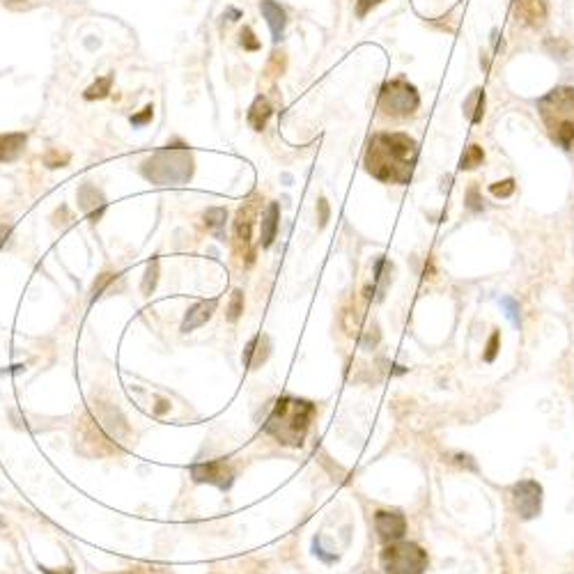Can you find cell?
<instances>
[{"label": "cell", "instance_id": "cell-1", "mask_svg": "<svg viewBox=\"0 0 574 574\" xmlns=\"http://www.w3.org/2000/svg\"><path fill=\"white\" fill-rule=\"evenodd\" d=\"M416 140L406 134H381L370 143L365 154V165L370 175L381 182H400L406 184L411 179L416 161Z\"/></svg>", "mask_w": 574, "mask_h": 574}, {"label": "cell", "instance_id": "cell-2", "mask_svg": "<svg viewBox=\"0 0 574 574\" xmlns=\"http://www.w3.org/2000/svg\"><path fill=\"white\" fill-rule=\"evenodd\" d=\"M315 416V404L301 400V397L282 395L273 402L271 411L264 421V432L282 446H301L306 432L310 428Z\"/></svg>", "mask_w": 574, "mask_h": 574}, {"label": "cell", "instance_id": "cell-3", "mask_svg": "<svg viewBox=\"0 0 574 574\" xmlns=\"http://www.w3.org/2000/svg\"><path fill=\"white\" fill-rule=\"evenodd\" d=\"M147 182L159 186H182L193 175V156L184 143H168L140 165Z\"/></svg>", "mask_w": 574, "mask_h": 574}, {"label": "cell", "instance_id": "cell-4", "mask_svg": "<svg viewBox=\"0 0 574 574\" xmlns=\"http://www.w3.org/2000/svg\"><path fill=\"white\" fill-rule=\"evenodd\" d=\"M428 554L414 542H390L381 552V568L386 574H423L428 570Z\"/></svg>", "mask_w": 574, "mask_h": 574}, {"label": "cell", "instance_id": "cell-5", "mask_svg": "<svg viewBox=\"0 0 574 574\" xmlns=\"http://www.w3.org/2000/svg\"><path fill=\"white\" fill-rule=\"evenodd\" d=\"M418 102H421L418 93H416V88L409 86L406 81H390L379 93L381 111L388 115H395V118L411 115L416 108H418Z\"/></svg>", "mask_w": 574, "mask_h": 574}, {"label": "cell", "instance_id": "cell-6", "mask_svg": "<svg viewBox=\"0 0 574 574\" xmlns=\"http://www.w3.org/2000/svg\"><path fill=\"white\" fill-rule=\"evenodd\" d=\"M514 507H517L521 519H533L542 507V487L535 480H521L512 487Z\"/></svg>", "mask_w": 574, "mask_h": 574}, {"label": "cell", "instance_id": "cell-7", "mask_svg": "<svg viewBox=\"0 0 574 574\" xmlns=\"http://www.w3.org/2000/svg\"><path fill=\"white\" fill-rule=\"evenodd\" d=\"M191 478L196 482H210V485L228 489L232 485V478H235V471L230 469V464L226 460H212V462L193 464V467H191Z\"/></svg>", "mask_w": 574, "mask_h": 574}, {"label": "cell", "instance_id": "cell-8", "mask_svg": "<svg viewBox=\"0 0 574 574\" xmlns=\"http://www.w3.org/2000/svg\"><path fill=\"white\" fill-rule=\"evenodd\" d=\"M374 528H377V535L381 542H397L406 533V519L400 512L395 510H379L374 514Z\"/></svg>", "mask_w": 574, "mask_h": 574}, {"label": "cell", "instance_id": "cell-9", "mask_svg": "<svg viewBox=\"0 0 574 574\" xmlns=\"http://www.w3.org/2000/svg\"><path fill=\"white\" fill-rule=\"evenodd\" d=\"M78 205L83 212L90 214V221H99L106 212V200L102 191L93 184H88V182L78 189Z\"/></svg>", "mask_w": 574, "mask_h": 574}, {"label": "cell", "instance_id": "cell-10", "mask_svg": "<svg viewBox=\"0 0 574 574\" xmlns=\"http://www.w3.org/2000/svg\"><path fill=\"white\" fill-rule=\"evenodd\" d=\"M216 299H210V301H200L196 306H191L186 310V317L182 322V334H191V331H196L198 327H203V324L210 322V317L216 310Z\"/></svg>", "mask_w": 574, "mask_h": 574}, {"label": "cell", "instance_id": "cell-11", "mask_svg": "<svg viewBox=\"0 0 574 574\" xmlns=\"http://www.w3.org/2000/svg\"><path fill=\"white\" fill-rule=\"evenodd\" d=\"M260 10L264 14V19H267L269 28H271V39L278 44V41L282 39V32H285V23H287L285 10H282L278 3H273V0H262Z\"/></svg>", "mask_w": 574, "mask_h": 574}, {"label": "cell", "instance_id": "cell-12", "mask_svg": "<svg viewBox=\"0 0 574 574\" xmlns=\"http://www.w3.org/2000/svg\"><path fill=\"white\" fill-rule=\"evenodd\" d=\"M278 219H280V207H278V203H269L267 212H264V216H262V235H260L262 248H269V246L273 244V239H276Z\"/></svg>", "mask_w": 574, "mask_h": 574}, {"label": "cell", "instance_id": "cell-13", "mask_svg": "<svg viewBox=\"0 0 574 574\" xmlns=\"http://www.w3.org/2000/svg\"><path fill=\"white\" fill-rule=\"evenodd\" d=\"M253 219H255V205L251 203V205L241 207L239 214H237V221H235V235H237V241H239V244H244V246L251 244Z\"/></svg>", "mask_w": 574, "mask_h": 574}, {"label": "cell", "instance_id": "cell-14", "mask_svg": "<svg viewBox=\"0 0 574 574\" xmlns=\"http://www.w3.org/2000/svg\"><path fill=\"white\" fill-rule=\"evenodd\" d=\"M26 145V134H7L0 136V161H12L21 154Z\"/></svg>", "mask_w": 574, "mask_h": 574}, {"label": "cell", "instance_id": "cell-15", "mask_svg": "<svg viewBox=\"0 0 574 574\" xmlns=\"http://www.w3.org/2000/svg\"><path fill=\"white\" fill-rule=\"evenodd\" d=\"M269 118H271L269 102L264 97H257L253 102V106H251V111H248V124H251L255 131H262L264 127H267Z\"/></svg>", "mask_w": 574, "mask_h": 574}, {"label": "cell", "instance_id": "cell-16", "mask_svg": "<svg viewBox=\"0 0 574 574\" xmlns=\"http://www.w3.org/2000/svg\"><path fill=\"white\" fill-rule=\"evenodd\" d=\"M226 221H228V212L223 210V207H212V210L205 212V226L210 228L216 235V239H221V241H226V232H223Z\"/></svg>", "mask_w": 574, "mask_h": 574}, {"label": "cell", "instance_id": "cell-17", "mask_svg": "<svg viewBox=\"0 0 574 574\" xmlns=\"http://www.w3.org/2000/svg\"><path fill=\"white\" fill-rule=\"evenodd\" d=\"M521 12L528 23L538 26L547 16V0H521Z\"/></svg>", "mask_w": 574, "mask_h": 574}, {"label": "cell", "instance_id": "cell-18", "mask_svg": "<svg viewBox=\"0 0 574 574\" xmlns=\"http://www.w3.org/2000/svg\"><path fill=\"white\" fill-rule=\"evenodd\" d=\"M482 159H485V154H482V147L469 145L467 152H464L462 159H460V168L462 170H473V168H478V165L482 163Z\"/></svg>", "mask_w": 574, "mask_h": 574}, {"label": "cell", "instance_id": "cell-19", "mask_svg": "<svg viewBox=\"0 0 574 574\" xmlns=\"http://www.w3.org/2000/svg\"><path fill=\"white\" fill-rule=\"evenodd\" d=\"M111 83H113L111 76L99 78V81L95 83V86H90V88L86 90V99H88V102H93V99H104L108 93H111Z\"/></svg>", "mask_w": 574, "mask_h": 574}, {"label": "cell", "instance_id": "cell-20", "mask_svg": "<svg viewBox=\"0 0 574 574\" xmlns=\"http://www.w3.org/2000/svg\"><path fill=\"white\" fill-rule=\"evenodd\" d=\"M241 313H244V292H241V289H235V292H232V299H230V306H228V320L237 322L241 317Z\"/></svg>", "mask_w": 574, "mask_h": 574}, {"label": "cell", "instance_id": "cell-21", "mask_svg": "<svg viewBox=\"0 0 574 574\" xmlns=\"http://www.w3.org/2000/svg\"><path fill=\"white\" fill-rule=\"evenodd\" d=\"M156 278H159V262L152 260L147 264V271H145V278H143V294H152V289L156 287Z\"/></svg>", "mask_w": 574, "mask_h": 574}, {"label": "cell", "instance_id": "cell-22", "mask_svg": "<svg viewBox=\"0 0 574 574\" xmlns=\"http://www.w3.org/2000/svg\"><path fill=\"white\" fill-rule=\"evenodd\" d=\"M501 306L505 308V315L510 317V322L519 327V303L514 301V299H510V296H503L501 299Z\"/></svg>", "mask_w": 574, "mask_h": 574}, {"label": "cell", "instance_id": "cell-23", "mask_svg": "<svg viewBox=\"0 0 574 574\" xmlns=\"http://www.w3.org/2000/svg\"><path fill=\"white\" fill-rule=\"evenodd\" d=\"M492 193L496 198H507V196H512L514 193V179H503V182H496V184H492Z\"/></svg>", "mask_w": 574, "mask_h": 574}, {"label": "cell", "instance_id": "cell-24", "mask_svg": "<svg viewBox=\"0 0 574 574\" xmlns=\"http://www.w3.org/2000/svg\"><path fill=\"white\" fill-rule=\"evenodd\" d=\"M241 39V46L246 48V51H257V48H260V41L255 39V35H253V30L251 28H244L241 30V35H239Z\"/></svg>", "mask_w": 574, "mask_h": 574}, {"label": "cell", "instance_id": "cell-25", "mask_svg": "<svg viewBox=\"0 0 574 574\" xmlns=\"http://www.w3.org/2000/svg\"><path fill=\"white\" fill-rule=\"evenodd\" d=\"M152 115H154V106H145L140 115H131V124H134V127H143V124L152 120Z\"/></svg>", "mask_w": 574, "mask_h": 574}, {"label": "cell", "instance_id": "cell-26", "mask_svg": "<svg viewBox=\"0 0 574 574\" xmlns=\"http://www.w3.org/2000/svg\"><path fill=\"white\" fill-rule=\"evenodd\" d=\"M313 549H315V556H320V559H322L324 563H334V561L338 559V556H334V554H327V552H324V549H322V545H320V538H315V540H313Z\"/></svg>", "mask_w": 574, "mask_h": 574}, {"label": "cell", "instance_id": "cell-27", "mask_svg": "<svg viewBox=\"0 0 574 574\" xmlns=\"http://www.w3.org/2000/svg\"><path fill=\"white\" fill-rule=\"evenodd\" d=\"M113 278H115V273H102V278H99V282H95V287H93V296L97 299L99 294H102V292H104V287H106Z\"/></svg>", "mask_w": 574, "mask_h": 574}, {"label": "cell", "instance_id": "cell-28", "mask_svg": "<svg viewBox=\"0 0 574 574\" xmlns=\"http://www.w3.org/2000/svg\"><path fill=\"white\" fill-rule=\"evenodd\" d=\"M496 352H498V334H492V338H489V345H487V352H485V361H494Z\"/></svg>", "mask_w": 574, "mask_h": 574}, {"label": "cell", "instance_id": "cell-29", "mask_svg": "<svg viewBox=\"0 0 574 574\" xmlns=\"http://www.w3.org/2000/svg\"><path fill=\"white\" fill-rule=\"evenodd\" d=\"M381 0H359V5H356V14L359 16H365L374 5H379Z\"/></svg>", "mask_w": 574, "mask_h": 574}, {"label": "cell", "instance_id": "cell-30", "mask_svg": "<svg viewBox=\"0 0 574 574\" xmlns=\"http://www.w3.org/2000/svg\"><path fill=\"white\" fill-rule=\"evenodd\" d=\"M469 210H473V212H480L482 210L480 198H478V189H471L469 191Z\"/></svg>", "mask_w": 574, "mask_h": 574}, {"label": "cell", "instance_id": "cell-31", "mask_svg": "<svg viewBox=\"0 0 574 574\" xmlns=\"http://www.w3.org/2000/svg\"><path fill=\"white\" fill-rule=\"evenodd\" d=\"M317 207H320V226L324 228V226L329 223V205H327V200L322 198V200L317 203Z\"/></svg>", "mask_w": 574, "mask_h": 574}, {"label": "cell", "instance_id": "cell-32", "mask_svg": "<svg viewBox=\"0 0 574 574\" xmlns=\"http://www.w3.org/2000/svg\"><path fill=\"white\" fill-rule=\"evenodd\" d=\"M482 111H485V95L480 93V99H478V106H476V113H473V122H480L482 120Z\"/></svg>", "mask_w": 574, "mask_h": 574}, {"label": "cell", "instance_id": "cell-33", "mask_svg": "<svg viewBox=\"0 0 574 574\" xmlns=\"http://www.w3.org/2000/svg\"><path fill=\"white\" fill-rule=\"evenodd\" d=\"M12 235V228L10 226H5V223H0V248H3L7 244V239H10Z\"/></svg>", "mask_w": 574, "mask_h": 574}, {"label": "cell", "instance_id": "cell-34", "mask_svg": "<svg viewBox=\"0 0 574 574\" xmlns=\"http://www.w3.org/2000/svg\"><path fill=\"white\" fill-rule=\"evenodd\" d=\"M5 5H10V7H21L23 3H28V0H3Z\"/></svg>", "mask_w": 574, "mask_h": 574}]
</instances>
